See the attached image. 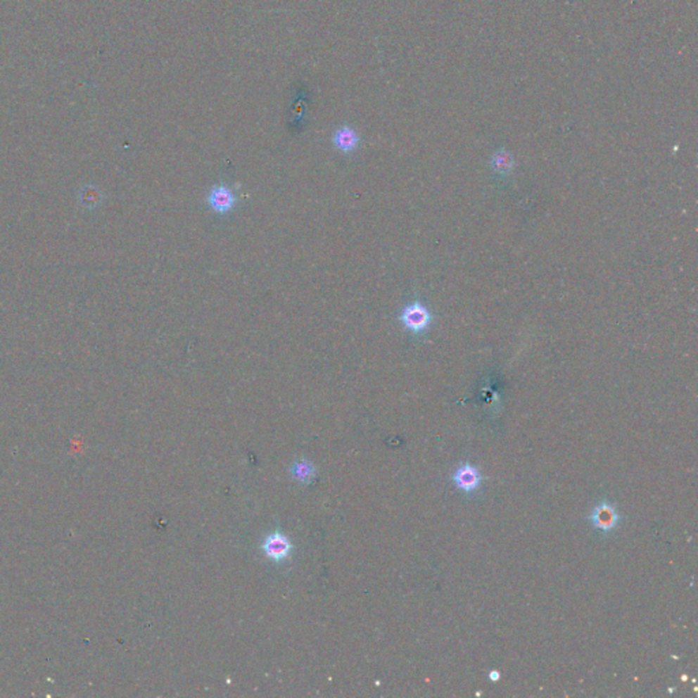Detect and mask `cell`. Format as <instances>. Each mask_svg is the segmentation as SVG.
Here are the masks:
<instances>
[{
	"instance_id": "6da1fadb",
	"label": "cell",
	"mask_w": 698,
	"mask_h": 698,
	"mask_svg": "<svg viewBox=\"0 0 698 698\" xmlns=\"http://www.w3.org/2000/svg\"><path fill=\"white\" fill-rule=\"evenodd\" d=\"M402 325L412 333H421L431 324V314L426 305L414 302L407 305L400 317Z\"/></svg>"
},
{
	"instance_id": "7a4b0ae2",
	"label": "cell",
	"mask_w": 698,
	"mask_h": 698,
	"mask_svg": "<svg viewBox=\"0 0 698 698\" xmlns=\"http://www.w3.org/2000/svg\"><path fill=\"white\" fill-rule=\"evenodd\" d=\"M262 551L269 559L281 564L289 558L292 552V543L283 533L274 532L265 538L262 543Z\"/></svg>"
},
{
	"instance_id": "3957f363",
	"label": "cell",
	"mask_w": 698,
	"mask_h": 698,
	"mask_svg": "<svg viewBox=\"0 0 698 698\" xmlns=\"http://www.w3.org/2000/svg\"><path fill=\"white\" fill-rule=\"evenodd\" d=\"M619 520H621V517H619L615 506L611 505L609 502L599 503L592 510V513L589 514V521H590V524L596 529H600L603 532H610V531H612L618 525Z\"/></svg>"
},
{
	"instance_id": "277c9868",
	"label": "cell",
	"mask_w": 698,
	"mask_h": 698,
	"mask_svg": "<svg viewBox=\"0 0 698 698\" xmlns=\"http://www.w3.org/2000/svg\"><path fill=\"white\" fill-rule=\"evenodd\" d=\"M452 480L457 488L462 490L467 494H469V493H474L479 488L480 483H481V475H480L478 468H475L474 465L464 464L462 467L456 469Z\"/></svg>"
},
{
	"instance_id": "5b68a950",
	"label": "cell",
	"mask_w": 698,
	"mask_h": 698,
	"mask_svg": "<svg viewBox=\"0 0 698 698\" xmlns=\"http://www.w3.org/2000/svg\"><path fill=\"white\" fill-rule=\"evenodd\" d=\"M209 205L218 213H227L234 208L235 196L225 186H217L209 194Z\"/></svg>"
},
{
	"instance_id": "8992f818",
	"label": "cell",
	"mask_w": 698,
	"mask_h": 698,
	"mask_svg": "<svg viewBox=\"0 0 698 698\" xmlns=\"http://www.w3.org/2000/svg\"><path fill=\"white\" fill-rule=\"evenodd\" d=\"M78 201L85 209H96L103 202V193L94 184L84 186L78 193Z\"/></svg>"
},
{
	"instance_id": "52a82bcc",
	"label": "cell",
	"mask_w": 698,
	"mask_h": 698,
	"mask_svg": "<svg viewBox=\"0 0 698 698\" xmlns=\"http://www.w3.org/2000/svg\"><path fill=\"white\" fill-rule=\"evenodd\" d=\"M333 142H334V145L340 151H343V152H350V151H353L357 146L359 138H357L356 132L352 130V129L343 127V129L337 130V132L334 134Z\"/></svg>"
},
{
	"instance_id": "ba28073f",
	"label": "cell",
	"mask_w": 698,
	"mask_h": 698,
	"mask_svg": "<svg viewBox=\"0 0 698 698\" xmlns=\"http://www.w3.org/2000/svg\"><path fill=\"white\" fill-rule=\"evenodd\" d=\"M291 471H292L293 478L299 480L300 483H310L311 480L314 479V475H315V469H314L312 464L305 461V459L298 461L296 464H293Z\"/></svg>"
},
{
	"instance_id": "9c48e42d",
	"label": "cell",
	"mask_w": 698,
	"mask_h": 698,
	"mask_svg": "<svg viewBox=\"0 0 698 698\" xmlns=\"http://www.w3.org/2000/svg\"><path fill=\"white\" fill-rule=\"evenodd\" d=\"M491 165H493L495 172L509 174L514 165V161H513V157L506 151H500L493 156Z\"/></svg>"
},
{
	"instance_id": "30bf717a",
	"label": "cell",
	"mask_w": 698,
	"mask_h": 698,
	"mask_svg": "<svg viewBox=\"0 0 698 698\" xmlns=\"http://www.w3.org/2000/svg\"><path fill=\"white\" fill-rule=\"evenodd\" d=\"M500 678H501V673L500 671H491L490 673V679L491 680L495 682V680H500Z\"/></svg>"
}]
</instances>
